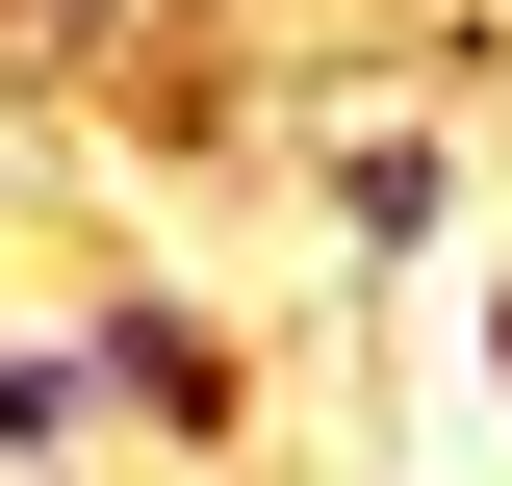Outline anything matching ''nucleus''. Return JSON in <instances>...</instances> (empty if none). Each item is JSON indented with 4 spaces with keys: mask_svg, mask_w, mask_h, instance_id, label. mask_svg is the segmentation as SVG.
<instances>
[{
    "mask_svg": "<svg viewBox=\"0 0 512 486\" xmlns=\"http://www.w3.org/2000/svg\"><path fill=\"white\" fill-rule=\"evenodd\" d=\"M77 486H103V461H77Z\"/></svg>",
    "mask_w": 512,
    "mask_h": 486,
    "instance_id": "obj_4",
    "label": "nucleus"
},
{
    "mask_svg": "<svg viewBox=\"0 0 512 486\" xmlns=\"http://www.w3.org/2000/svg\"><path fill=\"white\" fill-rule=\"evenodd\" d=\"M308 231L359 256V282L436 256V231H461V128H436V103H333V128H308Z\"/></svg>",
    "mask_w": 512,
    "mask_h": 486,
    "instance_id": "obj_2",
    "label": "nucleus"
},
{
    "mask_svg": "<svg viewBox=\"0 0 512 486\" xmlns=\"http://www.w3.org/2000/svg\"><path fill=\"white\" fill-rule=\"evenodd\" d=\"M52 359H77V435H154V461H231L256 435V333L205 282H77Z\"/></svg>",
    "mask_w": 512,
    "mask_h": 486,
    "instance_id": "obj_1",
    "label": "nucleus"
},
{
    "mask_svg": "<svg viewBox=\"0 0 512 486\" xmlns=\"http://www.w3.org/2000/svg\"><path fill=\"white\" fill-rule=\"evenodd\" d=\"M487 410H512V282H487Z\"/></svg>",
    "mask_w": 512,
    "mask_h": 486,
    "instance_id": "obj_3",
    "label": "nucleus"
}]
</instances>
